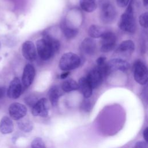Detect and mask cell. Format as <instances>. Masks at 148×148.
<instances>
[{
	"label": "cell",
	"instance_id": "cell-1",
	"mask_svg": "<svg viewBox=\"0 0 148 148\" xmlns=\"http://www.w3.org/2000/svg\"><path fill=\"white\" fill-rule=\"evenodd\" d=\"M119 27L123 31L133 33L136 29V24L134 18L133 5L128 4V7L121 15L119 22Z\"/></svg>",
	"mask_w": 148,
	"mask_h": 148
},
{
	"label": "cell",
	"instance_id": "cell-2",
	"mask_svg": "<svg viewBox=\"0 0 148 148\" xmlns=\"http://www.w3.org/2000/svg\"><path fill=\"white\" fill-rule=\"evenodd\" d=\"M80 58L76 54L68 52L64 54L59 61V68L64 71L77 68L80 64Z\"/></svg>",
	"mask_w": 148,
	"mask_h": 148
},
{
	"label": "cell",
	"instance_id": "cell-3",
	"mask_svg": "<svg viewBox=\"0 0 148 148\" xmlns=\"http://www.w3.org/2000/svg\"><path fill=\"white\" fill-rule=\"evenodd\" d=\"M134 77L135 81L140 84L144 85L147 82V69L146 65L140 60H137L133 66Z\"/></svg>",
	"mask_w": 148,
	"mask_h": 148
},
{
	"label": "cell",
	"instance_id": "cell-4",
	"mask_svg": "<svg viewBox=\"0 0 148 148\" xmlns=\"http://www.w3.org/2000/svg\"><path fill=\"white\" fill-rule=\"evenodd\" d=\"M116 37L114 33L105 31L101 37V51L106 53L112 50L116 45Z\"/></svg>",
	"mask_w": 148,
	"mask_h": 148
},
{
	"label": "cell",
	"instance_id": "cell-5",
	"mask_svg": "<svg viewBox=\"0 0 148 148\" xmlns=\"http://www.w3.org/2000/svg\"><path fill=\"white\" fill-rule=\"evenodd\" d=\"M116 12L114 6L107 1H104L101 6V19L105 23H109L114 20Z\"/></svg>",
	"mask_w": 148,
	"mask_h": 148
},
{
	"label": "cell",
	"instance_id": "cell-6",
	"mask_svg": "<svg viewBox=\"0 0 148 148\" xmlns=\"http://www.w3.org/2000/svg\"><path fill=\"white\" fill-rule=\"evenodd\" d=\"M36 49L40 58L43 60H49L54 54L49 44L43 38L36 41Z\"/></svg>",
	"mask_w": 148,
	"mask_h": 148
},
{
	"label": "cell",
	"instance_id": "cell-7",
	"mask_svg": "<svg viewBox=\"0 0 148 148\" xmlns=\"http://www.w3.org/2000/svg\"><path fill=\"white\" fill-rule=\"evenodd\" d=\"M49 113L47 101L45 98H42L37 101L32 106V114L34 116L45 117Z\"/></svg>",
	"mask_w": 148,
	"mask_h": 148
},
{
	"label": "cell",
	"instance_id": "cell-8",
	"mask_svg": "<svg viewBox=\"0 0 148 148\" xmlns=\"http://www.w3.org/2000/svg\"><path fill=\"white\" fill-rule=\"evenodd\" d=\"M27 109L22 103L14 102L12 103L9 108V113L10 116L15 120H19L23 119L26 114Z\"/></svg>",
	"mask_w": 148,
	"mask_h": 148
},
{
	"label": "cell",
	"instance_id": "cell-9",
	"mask_svg": "<svg viewBox=\"0 0 148 148\" xmlns=\"http://www.w3.org/2000/svg\"><path fill=\"white\" fill-rule=\"evenodd\" d=\"M21 53L23 56L29 61L35 60L37 57L36 47L34 43L30 40H27L23 43Z\"/></svg>",
	"mask_w": 148,
	"mask_h": 148
},
{
	"label": "cell",
	"instance_id": "cell-10",
	"mask_svg": "<svg viewBox=\"0 0 148 148\" xmlns=\"http://www.w3.org/2000/svg\"><path fill=\"white\" fill-rule=\"evenodd\" d=\"M22 92V84L20 79L15 77L10 82L7 90V95L11 99H17Z\"/></svg>",
	"mask_w": 148,
	"mask_h": 148
},
{
	"label": "cell",
	"instance_id": "cell-11",
	"mask_svg": "<svg viewBox=\"0 0 148 148\" xmlns=\"http://www.w3.org/2000/svg\"><path fill=\"white\" fill-rule=\"evenodd\" d=\"M106 65L109 73L114 71L125 72L130 68L129 63L121 58H113L106 62Z\"/></svg>",
	"mask_w": 148,
	"mask_h": 148
},
{
	"label": "cell",
	"instance_id": "cell-12",
	"mask_svg": "<svg viewBox=\"0 0 148 148\" xmlns=\"http://www.w3.org/2000/svg\"><path fill=\"white\" fill-rule=\"evenodd\" d=\"M35 76V70L34 67L31 64H27L24 68L22 75V85L25 88L29 87L34 81Z\"/></svg>",
	"mask_w": 148,
	"mask_h": 148
},
{
	"label": "cell",
	"instance_id": "cell-13",
	"mask_svg": "<svg viewBox=\"0 0 148 148\" xmlns=\"http://www.w3.org/2000/svg\"><path fill=\"white\" fill-rule=\"evenodd\" d=\"M103 77V76L101 72L95 68L88 72L86 78L91 85V87L92 88H95L101 84Z\"/></svg>",
	"mask_w": 148,
	"mask_h": 148
},
{
	"label": "cell",
	"instance_id": "cell-14",
	"mask_svg": "<svg viewBox=\"0 0 148 148\" xmlns=\"http://www.w3.org/2000/svg\"><path fill=\"white\" fill-rule=\"evenodd\" d=\"M77 84L79 90L86 98H88L91 95L92 88L86 77H81L79 80Z\"/></svg>",
	"mask_w": 148,
	"mask_h": 148
},
{
	"label": "cell",
	"instance_id": "cell-15",
	"mask_svg": "<svg viewBox=\"0 0 148 148\" xmlns=\"http://www.w3.org/2000/svg\"><path fill=\"white\" fill-rule=\"evenodd\" d=\"M83 51L87 55H92L96 50V42L91 38H86L81 44Z\"/></svg>",
	"mask_w": 148,
	"mask_h": 148
},
{
	"label": "cell",
	"instance_id": "cell-16",
	"mask_svg": "<svg viewBox=\"0 0 148 148\" xmlns=\"http://www.w3.org/2000/svg\"><path fill=\"white\" fill-rule=\"evenodd\" d=\"M14 125L12 120L8 116H4L0 121V132L2 134H8L13 132Z\"/></svg>",
	"mask_w": 148,
	"mask_h": 148
},
{
	"label": "cell",
	"instance_id": "cell-17",
	"mask_svg": "<svg viewBox=\"0 0 148 148\" xmlns=\"http://www.w3.org/2000/svg\"><path fill=\"white\" fill-rule=\"evenodd\" d=\"M135 50L134 43L131 40L123 41L118 46L117 51L120 54H129L132 53Z\"/></svg>",
	"mask_w": 148,
	"mask_h": 148
},
{
	"label": "cell",
	"instance_id": "cell-18",
	"mask_svg": "<svg viewBox=\"0 0 148 148\" xmlns=\"http://www.w3.org/2000/svg\"><path fill=\"white\" fill-rule=\"evenodd\" d=\"M60 95L61 91L58 86H53L50 88L49 91V98L53 106H55L57 105Z\"/></svg>",
	"mask_w": 148,
	"mask_h": 148
},
{
	"label": "cell",
	"instance_id": "cell-19",
	"mask_svg": "<svg viewBox=\"0 0 148 148\" xmlns=\"http://www.w3.org/2000/svg\"><path fill=\"white\" fill-rule=\"evenodd\" d=\"M61 28L64 36L67 39H72L76 36L78 31L77 29L71 27L65 22L63 21L61 24Z\"/></svg>",
	"mask_w": 148,
	"mask_h": 148
},
{
	"label": "cell",
	"instance_id": "cell-20",
	"mask_svg": "<svg viewBox=\"0 0 148 148\" xmlns=\"http://www.w3.org/2000/svg\"><path fill=\"white\" fill-rule=\"evenodd\" d=\"M43 39L45 40L46 42L49 44L54 54L58 51L60 47V43L58 40L47 34H45L43 35Z\"/></svg>",
	"mask_w": 148,
	"mask_h": 148
},
{
	"label": "cell",
	"instance_id": "cell-21",
	"mask_svg": "<svg viewBox=\"0 0 148 148\" xmlns=\"http://www.w3.org/2000/svg\"><path fill=\"white\" fill-rule=\"evenodd\" d=\"M105 31H106L103 27L97 25H91L88 30V34L91 38H101Z\"/></svg>",
	"mask_w": 148,
	"mask_h": 148
},
{
	"label": "cell",
	"instance_id": "cell-22",
	"mask_svg": "<svg viewBox=\"0 0 148 148\" xmlns=\"http://www.w3.org/2000/svg\"><path fill=\"white\" fill-rule=\"evenodd\" d=\"M81 8L86 12H92L97 8L96 0H80Z\"/></svg>",
	"mask_w": 148,
	"mask_h": 148
},
{
	"label": "cell",
	"instance_id": "cell-23",
	"mask_svg": "<svg viewBox=\"0 0 148 148\" xmlns=\"http://www.w3.org/2000/svg\"><path fill=\"white\" fill-rule=\"evenodd\" d=\"M61 88L62 90L65 92H71L77 90L78 84L75 80L72 79H69L65 80L62 83Z\"/></svg>",
	"mask_w": 148,
	"mask_h": 148
},
{
	"label": "cell",
	"instance_id": "cell-24",
	"mask_svg": "<svg viewBox=\"0 0 148 148\" xmlns=\"http://www.w3.org/2000/svg\"><path fill=\"white\" fill-rule=\"evenodd\" d=\"M17 124L19 128L21 131L25 132H28L31 131L33 128V125L32 123L27 119L19 120L17 123Z\"/></svg>",
	"mask_w": 148,
	"mask_h": 148
},
{
	"label": "cell",
	"instance_id": "cell-25",
	"mask_svg": "<svg viewBox=\"0 0 148 148\" xmlns=\"http://www.w3.org/2000/svg\"><path fill=\"white\" fill-rule=\"evenodd\" d=\"M31 148H46L45 143L40 138L34 139L31 143Z\"/></svg>",
	"mask_w": 148,
	"mask_h": 148
},
{
	"label": "cell",
	"instance_id": "cell-26",
	"mask_svg": "<svg viewBox=\"0 0 148 148\" xmlns=\"http://www.w3.org/2000/svg\"><path fill=\"white\" fill-rule=\"evenodd\" d=\"M147 12H145L142 13L139 17V23L140 25L144 28L147 27Z\"/></svg>",
	"mask_w": 148,
	"mask_h": 148
},
{
	"label": "cell",
	"instance_id": "cell-27",
	"mask_svg": "<svg viewBox=\"0 0 148 148\" xmlns=\"http://www.w3.org/2000/svg\"><path fill=\"white\" fill-rule=\"evenodd\" d=\"M91 108V105L89 100L85 99L84 101H83L82 105H81V108L85 112H88Z\"/></svg>",
	"mask_w": 148,
	"mask_h": 148
},
{
	"label": "cell",
	"instance_id": "cell-28",
	"mask_svg": "<svg viewBox=\"0 0 148 148\" xmlns=\"http://www.w3.org/2000/svg\"><path fill=\"white\" fill-rule=\"evenodd\" d=\"M134 148H147V142L143 141H139L136 143Z\"/></svg>",
	"mask_w": 148,
	"mask_h": 148
},
{
	"label": "cell",
	"instance_id": "cell-29",
	"mask_svg": "<svg viewBox=\"0 0 148 148\" xmlns=\"http://www.w3.org/2000/svg\"><path fill=\"white\" fill-rule=\"evenodd\" d=\"M130 0H117V3L119 7L124 8L128 5Z\"/></svg>",
	"mask_w": 148,
	"mask_h": 148
},
{
	"label": "cell",
	"instance_id": "cell-30",
	"mask_svg": "<svg viewBox=\"0 0 148 148\" xmlns=\"http://www.w3.org/2000/svg\"><path fill=\"white\" fill-rule=\"evenodd\" d=\"M96 62H97V66H101L102 65H103L104 64H105L106 62V57H103V56L99 57V58H98V59H97Z\"/></svg>",
	"mask_w": 148,
	"mask_h": 148
},
{
	"label": "cell",
	"instance_id": "cell-31",
	"mask_svg": "<svg viewBox=\"0 0 148 148\" xmlns=\"http://www.w3.org/2000/svg\"><path fill=\"white\" fill-rule=\"evenodd\" d=\"M143 136L144 137L145 140H146V142H147L148 140V128L146 127L143 132Z\"/></svg>",
	"mask_w": 148,
	"mask_h": 148
},
{
	"label": "cell",
	"instance_id": "cell-32",
	"mask_svg": "<svg viewBox=\"0 0 148 148\" xmlns=\"http://www.w3.org/2000/svg\"><path fill=\"white\" fill-rule=\"evenodd\" d=\"M6 92V90L5 87H0V99L1 98H2Z\"/></svg>",
	"mask_w": 148,
	"mask_h": 148
},
{
	"label": "cell",
	"instance_id": "cell-33",
	"mask_svg": "<svg viewBox=\"0 0 148 148\" xmlns=\"http://www.w3.org/2000/svg\"><path fill=\"white\" fill-rule=\"evenodd\" d=\"M69 75V72H68V71H65L64 73H62L60 75V77H61V79H65Z\"/></svg>",
	"mask_w": 148,
	"mask_h": 148
},
{
	"label": "cell",
	"instance_id": "cell-34",
	"mask_svg": "<svg viewBox=\"0 0 148 148\" xmlns=\"http://www.w3.org/2000/svg\"><path fill=\"white\" fill-rule=\"evenodd\" d=\"M143 1V3L144 4V5L145 6H147V4H148V0H142Z\"/></svg>",
	"mask_w": 148,
	"mask_h": 148
},
{
	"label": "cell",
	"instance_id": "cell-35",
	"mask_svg": "<svg viewBox=\"0 0 148 148\" xmlns=\"http://www.w3.org/2000/svg\"><path fill=\"white\" fill-rule=\"evenodd\" d=\"M1 48V41H0V49Z\"/></svg>",
	"mask_w": 148,
	"mask_h": 148
}]
</instances>
